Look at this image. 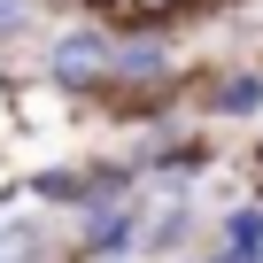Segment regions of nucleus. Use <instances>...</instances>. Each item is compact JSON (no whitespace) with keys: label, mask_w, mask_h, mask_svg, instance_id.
Instances as JSON below:
<instances>
[{"label":"nucleus","mask_w":263,"mask_h":263,"mask_svg":"<svg viewBox=\"0 0 263 263\" xmlns=\"http://www.w3.org/2000/svg\"><path fill=\"white\" fill-rule=\"evenodd\" d=\"M101 62H108V54H101V39H70V47L54 54V70H62V78H93Z\"/></svg>","instance_id":"obj_1"}]
</instances>
